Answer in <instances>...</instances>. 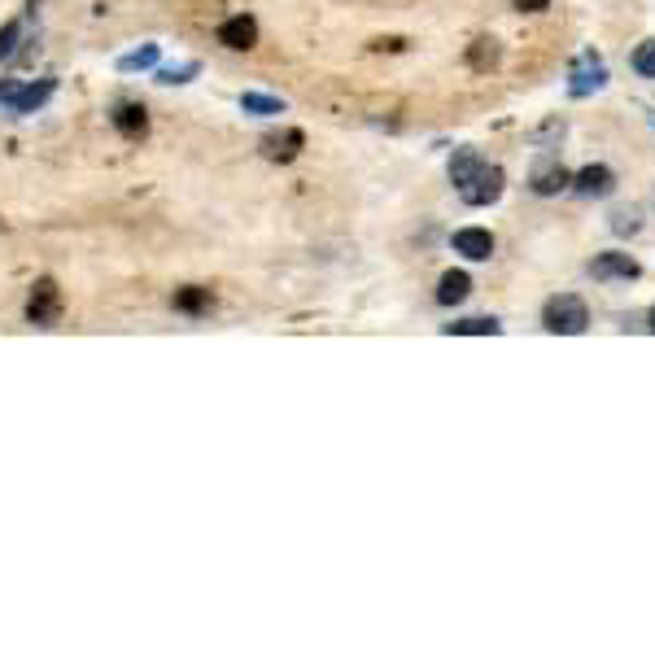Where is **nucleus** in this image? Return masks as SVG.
I'll use <instances>...</instances> for the list:
<instances>
[{
  "instance_id": "5701e85b",
  "label": "nucleus",
  "mask_w": 655,
  "mask_h": 655,
  "mask_svg": "<svg viewBox=\"0 0 655 655\" xmlns=\"http://www.w3.org/2000/svg\"><path fill=\"white\" fill-rule=\"evenodd\" d=\"M188 75H197V62H188L180 70H162V83H188Z\"/></svg>"
},
{
  "instance_id": "4be33fe9",
  "label": "nucleus",
  "mask_w": 655,
  "mask_h": 655,
  "mask_svg": "<svg viewBox=\"0 0 655 655\" xmlns=\"http://www.w3.org/2000/svg\"><path fill=\"white\" fill-rule=\"evenodd\" d=\"M14 44H18V22H5V27H0V57L14 53Z\"/></svg>"
},
{
  "instance_id": "a878e982",
  "label": "nucleus",
  "mask_w": 655,
  "mask_h": 655,
  "mask_svg": "<svg viewBox=\"0 0 655 655\" xmlns=\"http://www.w3.org/2000/svg\"><path fill=\"white\" fill-rule=\"evenodd\" d=\"M647 324H651V332H655V306H651V315H647Z\"/></svg>"
},
{
  "instance_id": "aec40b11",
  "label": "nucleus",
  "mask_w": 655,
  "mask_h": 655,
  "mask_svg": "<svg viewBox=\"0 0 655 655\" xmlns=\"http://www.w3.org/2000/svg\"><path fill=\"white\" fill-rule=\"evenodd\" d=\"M634 70L642 79H655V40H647V44H638V49H634Z\"/></svg>"
},
{
  "instance_id": "6ab92c4d",
  "label": "nucleus",
  "mask_w": 655,
  "mask_h": 655,
  "mask_svg": "<svg viewBox=\"0 0 655 655\" xmlns=\"http://www.w3.org/2000/svg\"><path fill=\"white\" fill-rule=\"evenodd\" d=\"M468 62H472L476 70L494 66V62H498V44H494V40H476V44H472V53H468Z\"/></svg>"
},
{
  "instance_id": "0eeeda50",
  "label": "nucleus",
  "mask_w": 655,
  "mask_h": 655,
  "mask_svg": "<svg viewBox=\"0 0 655 655\" xmlns=\"http://www.w3.org/2000/svg\"><path fill=\"white\" fill-rule=\"evenodd\" d=\"M607 83V70H603V62H594V57L586 53L581 62L573 66V83H568V92L573 97H590V92H599Z\"/></svg>"
},
{
  "instance_id": "a211bd4d",
  "label": "nucleus",
  "mask_w": 655,
  "mask_h": 655,
  "mask_svg": "<svg viewBox=\"0 0 655 655\" xmlns=\"http://www.w3.org/2000/svg\"><path fill=\"white\" fill-rule=\"evenodd\" d=\"M638 228H642V210H638V206L612 210V232H616V236H634Z\"/></svg>"
},
{
  "instance_id": "9b49d317",
  "label": "nucleus",
  "mask_w": 655,
  "mask_h": 655,
  "mask_svg": "<svg viewBox=\"0 0 655 655\" xmlns=\"http://www.w3.org/2000/svg\"><path fill=\"white\" fill-rule=\"evenodd\" d=\"M114 127L123 131L127 140H145V136H149V114H145V105H136V101L118 105V110H114Z\"/></svg>"
},
{
  "instance_id": "1a4fd4ad",
  "label": "nucleus",
  "mask_w": 655,
  "mask_h": 655,
  "mask_svg": "<svg viewBox=\"0 0 655 655\" xmlns=\"http://www.w3.org/2000/svg\"><path fill=\"white\" fill-rule=\"evenodd\" d=\"M302 145H306V136L297 127L280 131V136H262V153H267L271 162H293L297 153H302Z\"/></svg>"
},
{
  "instance_id": "393cba45",
  "label": "nucleus",
  "mask_w": 655,
  "mask_h": 655,
  "mask_svg": "<svg viewBox=\"0 0 655 655\" xmlns=\"http://www.w3.org/2000/svg\"><path fill=\"white\" fill-rule=\"evenodd\" d=\"M9 97H14V83H9V79H0V101H9Z\"/></svg>"
},
{
  "instance_id": "2eb2a0df",
  "label": "nucleus",
  "mask_w": 655,
  "mask_h": 655,
  "mask_svg": "<svg viewBox=\"0 0 655 655\" xmlns=\"http://www.w3.org/2000/svg\"><path fill=\"white\" fill-rule=\"evenodd\" d=\"M446 332H455V337H498L503 324L498 319H459V324H446Z\"/></svg>"
},
{
  "instance_id": "f8f14e48",
  "label": "nucleus",
  "mask_w": 655,
  "mask_h": 655,
  "mask_svg": "<svg viewBox=\"0 0 655 655\" xmlns=\"http://www.w3.org/2000/svg\"><path fill=\"white\" fill-rule=\"evenodd\" d=\"M53 88L57 83L53 79H40V83H31V88H14V97H9V114H31V110H40L44 101L53 97Z\"/></svg>"
},
{
  "instance_id": "dca6fc26",
  "label": "nucleus",
  "mask_w": 655,
  "mask_h": 655,
  "mask_svg": "<svg viewBox=\"0 0 655 655\" xmlns=\"http://www.w3.org/2000/svg\"><path fill=\"white\" fill-rule=\"evenodd\" d=\"M476 166H481V153H476V149H459L455 158H450V180L468 184L472 175H476Z\"/></svg>"
},
{
  "instance_id": "b1692460",
  "label": "nucleus",
  "mask_w": 655,
  "mask_h": 655,
  "mask_svg": "<svg viewBox=\"0 0 655 655\" xmlns=\"http://www.w3.org/2000/svg\"><path fill=\"white\" fill-rule=\"evenodd\" d=\"M520 14H542V9H551V0H516Z\"/></svg>"
},
{
  "instance_id": "6e6552de",
  "label": "nucleus",
  "mask_w": 655,
  "mask_h": 655,
  "mask_svg": "<svg viewBox=\"0 0 655 655\" xmlns=\"http://www.w3.org/2000/svg\"><path fill=\"white\" fill-rule=\"evenodd\" d=\"M455 254L472 258V262H485V258L494 254V236L485 232V228H459L455 232Z\"/></svg>"
},
{
  "instance_id": "20e7f679",
  "label": "nucleus",
  "mask_w": 655,
  "mask_h": 655,
  "mask_svg": "<svg viewBox=\"0 0 655 655\" xmlns=\"http://www.w3.org/2000/svg\"><path fill=\"white\" fill-rule=\"evenodd\" d=\"M219 44H223V49H236V53L254 49V44H258V22L249 18V14L228 18V22L219 27Z\"/></svg>"
},
{
  "instance_id": "9d476101",
  "label": "nucleus",
  "mask_w": 655,
  "mask_h": 655,
  "mask_svg": "<svg viewBox=\"0 0 655 655\" xmlns=\"http://www.w3.org/2000/svg\"><path fill=\"white\" fill-rule=\"evenodd\" d=\"M529 184H533V193H538V197H555V193H564V188L573 184V175H568L559 162H542L538 171H533Z\"/></svg>"
},
{
  "instance_id": "f257e3e1",
  "label": "nucleus",
  "mask_w": 655,
  "mask_h": 655,
  "mask_svg": "<svg viewBox=\"0 0 655 655\" xmlns=\"http://www.w3.org/2000/svg\"><path fill=\"white\" fill-rule=\"evenodd\" d=\"M590 324V311L586 302H581L577 293H559L551 302L542 306V328L546 332H559V337H577V332H586Z\"/></svg>"
},
{
  "instance_id": "7ed1b4c3",
  "label": "nucleus",
  "mask_w": 655,
  "mask_h": 655,
  "mask_svg": "<svg viewBox=\"0 0 655 655\" xmlns=\"http://www.w3.org/2000/svg\"><path fill=\"white\" fill-rule=\"evenodd\" d=\"M27 319L35 328H53L62 319V289L53 280H35V289L27 297Z\"/></svg>"
},
{
  "instance_id": "4468645a",
  "label": "nucleus",
  "mask_w": 655,
  "mask_h": 655,
  "mask_svg": "<svg viewBox=\"0 0 655 655\" xmlns=\"http://www.w3.org/2000/svg\"><path fill=\"white\" fill-rule=\"evenodd\" d=\"M210 306H214L210 289H197V284H188V289H175V311H184V315H206Z\"/></svg>"
},
{
  "instance_id": "f3484780",
  "label": "nucleus",
  "mask_w": 655,
  "mask_h": 655,
  "mask_svg": "<svg viewBox=\"0 0 655 655\" xmlns=\"http://www.w3.org/2000/svg\"><path fill=\"white\" fill-rule=\"evenodd\" d=\"M241 110L267 118V114H284V101H280V97H262V92H245V97H241Z\"/></svg>"
},
{
  "instance_id": "39448f33",
  "label": "nucleus",
  "mask_w": 655,
  "mask_h": 655,
  "mask_svg": "<svg viewBox=\"0 0 655 655\" xmlns=\"http://www.w3.org/2000/svg\"><path fill=\"white\" fill-rule=\"evenodd\" d=\"M573 188L581 197H607L616 188V175L607 171L603 162H590V166H581V171L573 175Z\"/></svg>"
},
{
  "instance_id": "423d86ee",
  "label": "nucleus",
  "mask_w": 655,
  "mask_h": 655,
  "mask_svg": "<svg viewBox=\"0 0 655 655\" xmlns=\"http://www.w3.org/2000/svg\"><path fill=\"white\" fill-rule=\"evenodd\" d=\"M638 262L629 254H599L590 262V276L594 280H638Z\"/></svg>"
},
{
  "instance_id": "ddd939ff",
  "label": "nucleus",
  "mask_w": 655,
  "mask_h": 655,
  "mask_svg": "<svg viewBox=\"0 0 655 655\" xmlns=\"http://www.w3.org/2000/svg\"><path fill=\"white\" fill-rule=\"evenodd\" d=\"M468 293H472L468 271H446L442 284H437V302H442V306H455V302H463Z\"/></svg>"
},
{
  "instance_id": "f03ea898",
  "label": "nucleus",
  "mask_w": 655,
  "mask_h": 655,
  "mask_svg": "<svg viewBox=\"0 0 655 655\" xmlns=\"http://www.w3.org/2000/svg\"><path fill=\"white\" fill-rule=\"evenodd\" d=\"M503 184H507L503 166L481 162V166H476V175H472V180H468V184H459V197L468 201V206H490V201L503 197Z\"/></svg>"
},
{
  "instance_id": "412c9836",
  "label": "nucleus",
  "mask_w": 655,
  "mask_h": 655,
  "mask_svg": "<svg viewBox=\"0 0 655 655\" xmlns=\"http://www.w3.org/2000/svg\"><path fill=\"white\" fill-rule=\"evenodd\" d=\"M158 62V44H145L140 53H127L123 62H118V70H145V66H153Z\"/></svg>"
}]
</instances>
